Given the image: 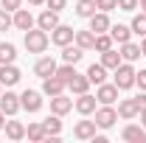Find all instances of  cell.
I'll use <instances>...</instances> for the list:
<instances>
[{
  "label": "cell",
  "mask_w": 146,
  "mask_h": 143,
  "mask_svg": "<svg viewBox=\"0 0 146 143\" xmlns=\"http://www.w3.org/2000/svg\"><path fill=\"white\" fill-rule=\"evenodd\" d=\"M135 101H138V109H146V90H143V95H138Z\"/></svg>",
  "instance_id": "obj_40"
},
{
  "label": "cell",
  "mask_w": 146,
  "mask_h": 143,
  "mask_svg": "<svg viewBox=\"0 0 146 143\" xmlns=\"http://www.w3.org/2000/svg\"><path fill=\"white\" fill-rule=\"evenodd\" d=\"M68 90H70V93H76V95L87 93V90H90V79H87V73H84V76H82V73H76L70 81H68Z\"/></svg>",
  "instance_id": "obj_17"
},
{
  "label": "cell",
  "mask_w": 146,
  "mask_h": 143,
  "mask_svg": "<svg viewBox=\"0 0 146 143\" xmlns=\"http://www.w3.org/2000/svg\"><path fill=\"white\" fill-rule=\"evenodd\" d=\"M25 135H28V140H34V143H42L48 135H45V126L42 124H31L28 129H25Z\"/></svg>",
  "instance_id": "obj_30"
},
{
  "label": "cell",
  "mask_w": 146,
  "mask_h": 143,
  "mask_svg": "<svg viewBox=\"0 0 146 143\" xmlns=\"http://www.w3.org/2000/svg\"><path fill=\"white\" fill-rule=\"evenodd\" d=\"M87 79H90V84H96V87L104 84V79H107V68H104L101 62H98V65H90V68H87Z\"/></svg>",
  "instance_id": "obj_21"
},
{
  "label": "cell",
  "mask_w": 146,
  "mask_h": 143,
  "mask_svg": "<svg viewBox=\"0 0 146 143\" xmlns=\"http://www.w3.org/2000/svg\"><path fill=\"white\" fill-rule=\"evenodd\" d=\"M135 68L129 65V62H121L118 68H115V87L118 90H129L132 84H135Z\"/></svg>",
  "instance_id": "obj_2"
},
{
  "label": "cell",
  "mask_w": 146,
  "mask_h": 143,
  "mask_svg": "<svg viewBox=\"0 0 146 143\" xmlns=\"http://www.w3.org/2000/svg\"><path fill=\"white\" fill-rule=\"evenodd\" d=\"M48 31H42V28H28L25 31V48H28V54H42L45 48H48Z\"/></svg>",
  "instance_id": "obj_1"
},
{
  "label": "cell",
  "mask_w": 146,
  "mask_h": 143,
  "mask_svg": "<svg viewBox=\"0 0 146 143\" xmlns=\"http://www.w3.org/2000/svg\"><path fill=\"white\" fill-rule=\"evenodd\" d=\"M56 68H59V65H56L51 56H42V59L34 65V73L39 76V79H48V76H54V73H56Z\"/></svg>",
  "instance_id": "obj_14"
},
{
  "label": "cell",
  "mask_w": 146,
  "mask_h": 143,
  "mask_svg": "<svg viewBox=\"0 0 146 143\" xmlns=\"http://www.w3.org/2000/svg\"><path fill=\"white\" fill-rule=\"evenodd\" d=\"M65 90H68V84H65L56 73H54V76H48V79H42V93H45V95H51V98L59 95V93H65Z\"/></svg>",
  "instance_id": "obj_8"
},
{
  "label": "cell",
  "mask_w": 146,
  "mask_h": 143,
  "mask_svg": "<svg viewBox=\"0 0 146 143\" xmlns=\"http://www.w3.org/2000/svg\"><path fill=\"white\" fill-rule=\"evenodd\" d=\"M45 0H28V6H42Z\"/></svg>",
  "instance_id": "obj_42"
},
{
  "label": "cell",
  "mask_w": 146,
  "mask_h": 143,
  "mask_svg": "<svg viewBox=\"0 0 146 143\" xmlns=\"http://www.w3.org/2000/svg\"><path fill=\"white\" fill-rule=\"evenodd\" d=\"M96 9H98L96 0H79V3H76V14H79V17H87V20L96 14Z\"/></svg>",
  "instance_id": "obj_29"
},
{
  "label": "cell",
  "mask_w": 146,
  "mask_h": 143,
  "mask_svg": "<svg viewBox=\"0 0 146 143\" xmlns=\"http://www.w3.org/2000/svg\"><path fill=\"white\" fill-rule=\"evenodd\" d=\"M96 6L101 11H112V9H118V0H96Z\"/></svg>",
  "instance_id": "obj_35"
},
{
  "label": "cell",
  "mask_w": 146,
  "mask_h": 143,
  "mask_svg": "<svg viewBox=\"0 0 146 143\" xmlns=\"http://www.w3.org/2000/svg\"><path fill=\"white\" fill-rule=\"evenodd\" d=\"M36 25H39L42 31H54L56 25H59V11H54V9H45V11L39 14V20H36Z\"/></svg>",
  "instance_id": "obj_12"
},
{
  "label": "cell",
  "mask_w": 146,
  "mask_h": 143,
  "mask_svg": "<svg viewBox=\"0 0 146 143\" xmlns=\"http://www.w3.org/2000/svg\"><path fill=\"white\" fill-rule=\"evenodd\" d=\"M70 109H73V101L65 95V93H59V95H54V98H51V112H54V115H59V118H62V115H68Z\"/></svg>",
  "instance_id": "obj_9"
},
{
  "label": "cell",
  "mask_w": 146,
  "mask_h": 143,
  "mask_svg": "<svg viewBox=\"0 0 146 143\" xmlns=\"http://www.w3.org/2000/svg\"><path fill=\"white\" fill-rule=\"evenodd\" d=\"M141 54L146 56V36H143V42H141Z\"/></svg>",
  "instance_id": "obj_43"
},
{
  "label": "cell",
  "mask_w": 146,
  "mask_h": 143,
  "mask_svg": "<svg viewBox=\"0 0 146 143\" xmlns=\"http://www.w3.org/2000/svg\"><path fill=\"white\" fill-rule=\"evenodd\" d=\"M118 9L121 11H135L138 9V0H118Z\"/></svg>",
  "instance_id": "obj_37"
},
{
  "label": "cell",
  "mask_w": 146,
  "mask_h": 143,
  "mask_svg": "<svg viewBox=\"0 0 146 143\" xmlns=\"http://www.w3.org/2000/svg\"><path fill=\"white\" fill-rule=\"evenodd\" d=\"M0 95H3V84H0Z\"/></svg>",
  "instance_id": "obj_46"
},
{
  "label": "cell",
  "mask_w": 146,
  "mask_h": 143,
  "mask_svg": "<svg viewBox=\"0 0 146 143\" xmlns=\"http://www.w3.org/2000/svg\"><path fill=\"white\" fill-rule=\"evenodd\" d=\"M82 56H84V51H82L79 45H73V42L62 48V59H65L68 65H76V62H82Z\"/></svg>",
  "instance_id": "obj_22"
},
{
  "label": "cell",
  "mask_w": 146,
  "mask_h": 143,
  "mask_svg": "<svg viewBox=\"0 0 146 143\" xmlns=\"http://www.w3.org/2000/svg\"><path fill=\"white\" fill-rule=\"evenodd\" d=\"M73 135L79 140H93L96 138V121H79L76 129H73Z\"/></svg>",
  "instance_id": "obj_16"
},
{
  "label": "cell",
  "mask_w": 146,
  "mask_h": 143,
  "mask_svg": "<svg viewBox=\"0 0 146 143\" xmlns=\"http://www.w3.org/2000/svg\"><path fill=\"white\" fill-rule=\"evenodd\" d=\"M110 36H112V42H118V45H124V42H129V36H132V28L129 25H110Z\"/></svg>",
  "instance_id": "obj_20"
},
{
  "label": "cell",
  "mask_w": 146,
  "mask_h": 143,
  "mask_svg": "<svg viewBox=\"0 0 146 143\" xmlns=\"http://www.w3.org/2000/svg\"><path fill=\"white\" fill-rule=\"evenodd\" d=\"M73 39H76V45H79L82 51H90L93 45H96V34H93L90 28H87V31H76Z\"/></svg>",
  "instance_id": "obj_23"
},
{
  "label": "cell",
  "mask_w": 146,
  "mask_h": 143,
  "mask_svg": "<svg viewBox=\"0 0 146 143\" xmlns=\"http://www.w3.org/2000/svg\"><path fill=\"white\" fill-rule=\"evenodd\" d=\"M3 126H6V115L0 112V129H3Z\"/></svg>",
  "instance_id": "obj_44"
},
{
  "label": "cell",
  "mask_w": 146,
  "mask_h": 143,
  "mask_svg": "<svg viewBox=\"0 0 146 143\" xmlns=\"http://www.w3.org/2000/svg\"><path fill=\"white\" fill-rule=\"evenodd\" d=\"M138 115H141V124L146 126V109H141V112H138Z\"/></svg>",
  "instance_id": "obj_41"
},
{
  "label": "cell",
  "mask_w": 146,
  "mask_h": 143,
  "mask_svg": "<svg viewBox=\"0 0 146 143\" xmlns=\"http://www.w3.org/2000/svg\"><path fill=\"white\" fill-rule=\"evenodd\" d=\"M121 138L127 143H146V126H135V124H127L124 126V132H121Z\"/></svg>",
  "instance_id": "obj_7"
},
{
  "label": "cell",
  "mask_w": 146,
  "mask_h": 143,
  "mask_svg": "<svg viewBox=\"0 0 146 143\" xmlns=\"http://www.w3.org/2000/svg\"><path fill=\"white\" fill-rule=\"evenodd\" d=\"M20 107L25 109V112H39V109H42V95H39L36 90H25V93L20 95Z\"/></svg>",
  "instance_id": "obj_4"
},
{
  "label": "cell",
  "mask_w": 146,
  "mask_h": 143,
  "mask_svg": "<svg viewBox=\"0 0 146 143\" xmlns=\"http://www.w3.org/2000/svg\"><path fill=\"white\" fill-rule=\"evenodd\" d=\"M76 109H79L82 115H90V112H96V95H90V93H82V95L76 98Z\"/></svg>",
  "instance_id": "obj_19"
},
{
  "label": "cell",
  "mask_w": 146,
  "mask_h": 143,
  "mask_svg": "<svg viewBox=\"0 0 146 143\" xmlns=\"http://www.w3.org/2000/svg\"><path fill=\"white\" fill-rule=\"evenodd\" d=\"M20 81V70L14 68V62L11 65H0V84L3 87H14Z\"/></svg>",
  "instance_id": "obj_10"
},
{
  "label": "cell",
  "mask_w": 146,
  "mask_h": 143,
  "mask_svg": "<svg viewBox=\"0 0 146 143\" xmlns=\"http://www.w3.org/2000/svg\"><path fill=\"white\" fill-rule=\"evenodd\" d=\"M135 84L141 90H146V70H141V73H135Z\"/></svg>",
  "instance_id": "obj_39"
},
{
  "label": "cell",
  "mask_w": 146,
  "mask_h": 143,
  "mask_svg": "<svg viewBox=\"0 0 146 143\" xmlns=\"http://www.w3.org/2000/svg\"><path fill=\"white\" fill-rule=\"evenodd\" d=\"M73 36H76V31H73L70 25H62V23H59L54 31H51V42L59 45V48H65V45H70V42H73Z\"/></svg>",
  "instance_id": "obj_3"
},
{
  "label": "cell",
  "mask_w": 146,
  "mask_h": 143,
  "mask_svg": "<svg viewBox=\"0 0 146 143\" xmlns=\"http://www.w3.org/2000/svg\"><path fill=\"white\" fill-rule=\"evenodd\" d=\"M56 76H59V79H62V81L68 84L73 76H76V65H68V62H65L62 68H56Z\"/></svg>",
  "instance_id": "obj_33"
},
{
  "label": "cell",
  "mask_w": 146,
  "mask_h": 143,
  "mask_svg": "<svg viewBox=\"0 0 146 143\" xmlns=\"http://www.w3.org/2000/svg\"><path fill=\"white\" fill-rule=\"evenodd\" d=\"M141 45H135V42H124L121 45V59L124 62H135V59H141Z\"/></svg>",
  "instance_id": "obj_25"
},
{
  "label": "cell",
  "mask_w": 146,
  "mask_h": 143,
  "mask_svg": "<svg viewBox=\"0 0 146 143\" xmlns=\"http://www.w3.org/2000/svg\"><path fill=\"white\" fill-rule=\"evenodd\" d=\"M121 62H124V59H121V54H118V51H112V48L101 54V65H104L107 70H115V68H118Z\"/></svg>",
  "instance_id": "obj_26"
},
{
  "label": "cell",
  "mask_w": 146,
  "mask_h": 143,
  "mask_svg": "<svg viewBox=\"0 0 146 143\" xmlns=\"http://www.w3.org/2000/svg\"><path fill=\"white\" fill-rule=\"evenodd\" d=\"M6 138L9 140H23L25 138V126L20 121H6Z\"/></svg>",
  "instance_id": "obj_24"
},
{
  "label": "cell",
  "mask_w": 146,
  "mask_h": 143,
  "mask_svg": "<svg viewBox=\"0 0 146 143\" xmlns=\"http://www.w3.org/2000/svg\"><path fill=\"white\" fill-rule=\"evenodd\" d=\"M45 3H48V9H54V11H62L68 0H45Z\"/></svg>",
  "instance_id": "obj_38"
},
{
  "label": "cell",
  "mask_w": 146,
  "mask_h": 143,
  "mask_svg": "<svg viewBox=\"0 0 146 143\" xmlns=\"http://www.w3.org/2000/svg\"><path fill=\"white\" fill-rule=\"evenodd\" d=\"M0 6H3L6 11H17L20 6H23V0H0Z\"/></svg>",
  "instance_id": "obj_36"
},
{
  "label": "cell",
  "mask_w": 146,
  "mask_h": 143,
  "mask_svg": "<svg viewBox=\"0 0 146 143\" xmlns=\"http://www.w3.org/2000/svg\"><path fill=\"white\" fill-rule=\"evenodd\" d=\"M42 126H45V135H48V138H59V135H62V121H59V115L42 121Z\"/></svg>",
  "instance_id": "obj_28"
},
{
  "label": "cell",
  "mask_w": 146,
  "mask_h": 143,
  "mask_svg": "<svg viewBox=\"0 0 146 143\" xmlns=\"http://www.w3.org/2000/svg\"><path fill=\"white\" fill-rule=\"evenodd\" d=\"M115 121H118V112L110 107V104H104L101 109H96V126L98 129H110Z\"/></svg>",
  "instance_id": "obj_5"
},
{
  "label": "cell",
  "mask_w": 146,
  "mask_h": 143,
  "mask_svg": "<svg viewBox=\"0 0 146 143\" xmlns=\"http://www.w3.org/2000/svg\"><path fill=\"white\" fill-rule=\"evenodd\" d=\"M110 25H112V23H110L107 11H96V14L90 17V31H93V34H107Z\"/></svg>",
  "instance_id": "obj_11"
},
{
  "label": "cell",
  "mask_w": 146,
  "mask_h": 143,
  "mask_svg": "<svg viewBox=\"0 0 146 143\" xmlns=\"http://www.w3.org/2000/svg\"><path fill=\"white\" fill-rule=\"evenodd\" d=\"M11 25H14V17H11V11L0 9V34H3V31H9Z\"/></svg>",
  "instance_id": "obj_34"
},
{
  "label": "cell",
  "mask_w": 146,
  "mask_h": 143,
  "mask_svg": "<svg viewBox=\"0 0 146 143\" xmlns=\"http://www.w3.org/2000/svg\"><path fill=\"white\" fill-rule=\"evenodd\" d=\"M14 28H20V31L34 28V17H31L28 9H17V11H14Z\"/></svg>",
  "instance_id": "obj_18"
},
{
  "label": "cell",
  "mask_w": 146,
  "mask_h": 143,
  "mask_svg": "<svg viewBox=\"0 0 146 143\" xmlns=\"http://www.w3.org/2000/svg\"><path fill=\"white\" fill-rule=\"evenodd\" d=\"M98 54H104V51H110L112 48V36H110V31L107 34H96V45H93Z\"/></svg>",
  "instance_id": "obj_32"
},
{
  "label": "cell",
  "mask_w": 146,
  "mask_h": 143,
  "mask_svg": "<svg viewBox=\"0 0 146 143\" xmlns=\"http://www.w3.org/2000/svg\"><path fill=\"white\" fill-rule=\"evenodd\" d=\"M138 6H141V9H143V11H146V0H138Z\"/></svg>",
  "instance_id": "obj_45"
},
{
  "label": "cell",
  "mask_w": 146,
  "mask_h": 143,
  "mask_svg": "<svg viewBox=\"0 0 146 143\" xmlns=\"http://www.w3.org/2000/svg\"><path fill=\"white\" fill-rule=\"evenodd\" d=\"M20 109H23L20 107V95L6 90V95H0V112H3V115H17Z\"/></svg>",
  "instance_id": "obj_6"
},
{
  "label": "cell",
  "mask_w": 146,
  "mask_h": 143,
  "mask_svg": "<svg viewBox=\"0 0 146 143\" xmlns=\"http://www.w3.org/2000/svg\"><path fill=\"white\" fill-rule=\"evenodd\" d=\"M17 59V48L11 42H0V65H11Z\"/></svg>",
  "instance_id": "obj_27"
},
{
  "label": "cell",
  "mask_w": 146,
  "mask_h": 143,
  "mask_svg": "<svg viewBox=\"0 0 146 143\" xmlns=\"http://www.w3.org/2000/svg\"><path fill=\"white\" fill-rule=\"evenodd\" d=\"M132 34H138V36H146V11H141V14H135L132 17Z\"/></svg>",
  "instance_id": "obj_31"
},
{
  "label": "cell",
  "mask_w": 146,
  "mask_h": 143,
  "mask_svg": "<svg viewBox=\"0 0 146 143\" xmlns=\"http://www.w3.org/2000/svg\"><path fill=\"white\" fill-rule=\"evenodd\" d=\"M138 101L135 98H124L121 104H118V118H124V121H132V118H138Z\"/></svg>",
  "instance_id": "obj_15"
},
{
  "label": "cell",
  "mask_w": 146,
  "mask_h": 143,
  "mask_svg": "<svg viewBox=\"0 0 146 143\" xmlns=\"http://www.w3.org/2000/svg\"><path fill=\"white\" fill-rule=\"evenodd\" d=\"M118 98V87L115 84H98V90H96V101H101V104H112Z\"/></svg>",
  "instance_id": "obj_13"
}]
</instances>
